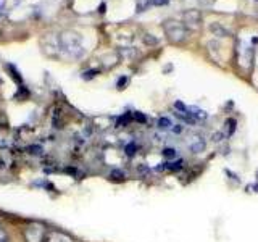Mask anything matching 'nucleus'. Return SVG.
<instances>
[{"instance_id":"obj_7","label":"nucleus","mask_w":258,"mask_h":242,"mask_svg":"<svg viewBox=\"0 0 258 242\" xmlns=\"http://www.w3.org/2000/svg\"><path fill=\"white\" fill-rule=\"evenodd\" d=\"M158 128L163 129V131H168V129H171L173 128L171 119H169V118H160L158 119Z\"/></svg>"},{"instance_id":"obj_19","label":"nucleus","mask_w":258,"mask_h":242,"mask_svg":"<svg viewBox=\"0 0 258 242\" xmlns=\"http://www.w3.org/2000/svg\"><path fill=\"white\" fill-rule=\"evenodd\" d=\"M126 81H127L126 78H121V79L118 81V87H119V89H123V86L126 84Z\"/></svg>"},{"instance_id":"obj_12","label":"nucleus","mask_w":258,"mask_h":242,"mask_svg":"<svg viewBox=\"0 0 258 242\" xmlns=\"http://www.w3.org/2000/svg\"><path fill=\"white\" fill-rule=\"evenodd\" d=\"M126 153H127L129 157H133L134 153H136V145L134 144H129L127 147H126Z\"/></svg>"},{"instance_id":"obj_10","label":"nucleus","mask_w":258,"mask_h":242,"mask_svg":"<svg viewBox=\"0 0 258 242\" xmlns=\"http://www.w3.org/2000/svg\"><path fill=\"white\" fill-rule=\"evenodd\" d=\"M8 68H10L12 70V76L16 79V81H18V83H21V76H20V73H18V70H16L15 71V67H13V65H8Z\"/></svg>"},{"instance_id":"obj_6","label":"nucleus","mask_w":258,"mask_h":242,"mask_svg":"<svg viewBox=\"0 0 258 242\" xmlns=\"http://www.w3.org/2000/svg\"><path fill=\"white\" fill-rule=\"evenodd\" d=\"M189 111L192 113V116H194V119H196V121L207 119V118H208L207 113H205L204 110H200V108H194V107H190V108H189Z\"/></svg>"},{"instance_id":"obj_9","label":"nucleus","mask_w":258,"mask_h":242,"mask_svg":"<svg viewBox=\"0 0 258 242\" xmlns=\"http://www.w3.org/2000/svg\"><path fill=\"white\" fill-rule=\"evenodd\" d=\"M185 18H187L190 23H199L200 21V15L197 12H187V13H185Z\"/></svg>"},{"instance_id":"obj_13","label":"nucleus","mask_w":258,"mask_h":242,"mask_svg":"<svg viewBox=\"0 0 258 242\" xmlns=\"http://www.w3.org/2000/svg\"><path fill=\"white\" fill-rule=\"evenodd\" d=\"M223 137H224V133H216L212 136V141L213 142H221L223 141Z\"/></svg>"},{"instance_id":"obj_17","label":"nucleus","mask_w":258,"mask_h":242,"mask_svg":"<svg viewBox=\"0 0 258 242\" xmlns=\"http://www.w3.org/2000/svg\"><path fill=\"white\" fill-rule=\"evenodd\" d=\"M8 237H7V232L4 229H0V242H7Z\"/></svg>"},{"instance_id":"obj_15","label":"nucleus","mask_w":258,"mask_h":242,"mask_svg":"<svg viewBox=\"0 0 258 242\" xmlns=\"http://www.w3.org/2000/svg\"><path fill=\"white\" fill-rule=\"evenodd\" d=\"M28 152H31V153H40V152H42V149H40L39 145H31V147H28Z\"/></svg>"},{"instance_id":"obj_16","label":"nucleus","mask_w":258,"mask_h":242,"mask_svg":"<svg viewBox=\"0 0 258 242\" xmlns=\"http://www.w3.org/2000/svg\"><path fill=\"white\" fill-rule=\"evenodd\" d=\"M149 4L150 5H165V4H168V0H152Z\"/></svg>"},{"instance_id":"obj_18","label":"nucleus","mask_w":258,"mask_h":242,"mask_svg":"<svg viewBox=\"0 0 258 242\" xmlns=\"http://www.w3.org/2000/svg\"><path fill=\"white\" fill-rule=\"evenodd\" d=\"M97 73H99V71H97V70H94V71H87L84 78H87V79H89V78H92V76H95V75H97Z\"/></svg>"},{"instance_id":"obj_4","label":"nucleus","mask_w":258,"mask_h":242,"mask_svg":"<svg viewBox=\"0 0 258 242\" xmlns=\"http://www.w3.org/2000/svg\"><path fill=\"white\" fill-rule=\"evenodd\" d=\"M44 242H73V239L68 237L67 234H63V232H50L45 237Z\"/></svg>"},{"instance_id":"obj_2","label":"nucleus","mask_w":258,"mask_h":242,"mask_svg":"<svg viewBox=\"0 0 258 242\" xmlns=\"http://www.w3.org/2000/svg\"><path fill=\"white\" fill-rule=\"evenodd\" d=\"M24 240L26 242H44L45 240V228L39 223L29 224L24 229Z\"/></svg>"},{"instance_id":"obj_8","label":"nucleus","mask_w":258,"mask_h":242,"mask_svg":"<svg viewBox=\"0 0 258 242\" xmlns=\"http://www.w3.org/2000/svg\"><path fill=\"white\" fill-rule=\"evenodd\" d=\"M163 157H165V158H168V160H173V158H176V157H177V152H176L174 149H171V147L163 149Z\"/></svg>"},{"instance_id":"obj_3","label":"nucleus","mask_w":258,"mask_h":242,"mask_svg":"<svg viewBox=\"0 0 258 242\" xmlns=\"http://www.w3.org/2000/svg\"><path fill=\"white\" fill-rule=\"evenodd\" d=\"M187 147L194 153H200L205 150V139L204 136H200L197 133H194L187 137Z\"/></svg>"},{"instance_id":"obj_14","label":"nucleus","mask_w":258,"mask_h":242,"mask_svg":"<svg viewBox=\"0 0 258 242\" xmlns=\"http://www.w3.org/2000/svg\"><path fill=\"white\" fill-rule=\"evenodd\" d=\"M182 129H184V126H182V125H173L171 131H173L174 134H181V133H182Z\"/></svg>"},{"instance_id":"obj_5","label":"nucleus","mask_w":258,"mask_h":242,"mask_svg":"<svg viewBox=\"0 0 258 242\" xmlns=\"http://www.w3.org/2000/svg\"><path fill=\"white\" fill-rule=\"evenodd\" d=\"M210 31H212L215 36H220V37L229 36V31L226 29V28H223L220 23H212V24H210Z\"/></svg>"},{"instance_id":"obj_1","label":"nucleus","mask_w":258,"mask_h":242,"mask_svg":"<svg viewBox=\"0 0 258 242\" xmlns=\"http://www.w3.org/2000/svg\"><path fill=\"white\" fill-rule=\"evenodd\" d=\"M166 34L168 37L173 40V42H182V40L187 37V28L184 26L181 23H174V21H169L166 26Z\"/></svg>"},{"instance_id":"obj_11","label":"nucleus","mask_w":258,"mask_h":242,"mask_svg":"<svg viewBox=\"0 0 258 242\" xmlns=\"http://www.w3.org/2000/svg\"><path fill=\"white\" fill-rule=\"evenodd\" d=\"M113 179H124V173L123 171H118V169H115V171H111L110 174Z\"/></svg>"},{"instance_id":"obj_20","label":"nucleus","mask_w":258,"mask_h":242,"mask_svg":"<svg viewBox=\"0 0 258 242\" xmlns=\"http://www.w3.org/2000/svg\"><path fill=\"white\" fill-rule=\"evenodd\" d=\"M134 118H136V119H139V121H145V116L139 115V113H136V115H134Z\"/></svg>"}]
</instances>
